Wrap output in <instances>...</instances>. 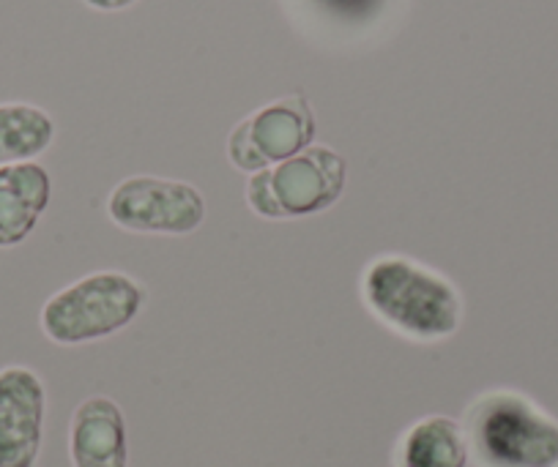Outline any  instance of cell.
Segmentation results:
<instances>
[{
	"label": "cell",
	"mask_w": 558,
	"mask_h": 467,
	"mask_svg": "<svg viewBox=\"0 0 558 467\" xmlns=\"http://www.w3.org/2000/svg\"><path fill=\"white\" fill-rule=\"evenodd\" d=\"M47 385L31 367L0 369V467H36L45 445Z\"/></svg>",
	"instance_id": "7"
},
{
	"label": "cell",
	"mask_w": 558,
	"mask_h": 467,
	"mask_svg": "<svg viewBox=\"0 0 558 467\" xmlns=\"http://www.w3.org/2000/svg\"><path fill=\"white\" fill-rule=\"evenodd\" d=\"M348 184L345 156L329 145H310L274 168L246 181V206L268 222H291L324 213L342 197Z\"/></svg>",
	"instance_id": "4"
},
{
	"label": "cell",
	"mask_w": 558,
	"mask_h": 467,
	"mask_svg": "<svg viewBox=\"0 0 558 467\" xmlns=\"http://www.w3.org/2000/svg\"><path fill=\"white\" fill-rule=\"evenodd\" d=\"M56 139V121L28 101H0V168L36 162Z\"/></svg>",
	"instance_id": "11"
},
{
	"label": "cell",
	"mask_w": 558,
	"mask_h": 467,
	"mask_svg": "<svg viewBox=\"0 0 558 467\" xmlns=\"http://www.w3.org/2000/svg\"><path fill=\"white\" fill-rule=\"evenodd\" d=\"M463 427L480 467H558V421L520 391L476 396Z\"/></svg>",
	"instance_id": "2"
},
{
	"label": "cell",
	"mask_w": 558,
	"mask_h": 467,
	"mask_svg": "<svg viewBox=\"0 0 558 467\" xmlns=\"http://www.w3.org/2000/svg\"><path fill=\"white\" fill-rule=\"evenodd\" d=\"M85 3L96 12H121V9L132 7L134 0H85Z\"/></svg>",
	"instance_id": "12"
},
{
	"label": "cell",
	"mask_w": 558,
	"mask_h": 467,
	"mask_svg": "<svg viewBox=\"0 0 558 467\" xmlns=\"http://www.w3.org/2000/svg\"><path fill=\"white\" fill-rule=\"evenodd\" d=\"M359 290L369 315L411 342H444L463 325V295L452 279L408 255L369 260Z\"/></svg>",
	"instance_id": "1"
},
{
	"label": "cell",
	"mask_w": 558,
	"mask_h": 467,
	"mask_svg": "<svg viewBox=\"0 0 558 467\" xmlns=\"http://www.w3.org/2000/svg\"><path fill=\"white\" fill-rule=\"evenodd\" d=\"M318 121L304 94H288L241 118L228 134V162L241 173H260L315 145Z\"/></svg>",
	"instance_id": "5"
},
{
	"label": "cell",
	"mask_w": 558,
	"mask_h": 467,
	"mask_svg": "<svg viewBox=\"0 0 558 467\" xmlns=\"http://www.w3.org/2000/svg\"><path fill=\"white\" fill-rule=\"evenodd\" d=\"M72 467H129V432L121 405L105 394L80 402L69 423Z\"/></svg>",
	"instance_id": "8"
},
{
	"label": "cell",
	"mask_w": 558,
	"mask_h": 467,
	"mask_svg": "<svg viewBox=\"0 0 558 467\" xmlns=\"http://www.w3.org/2000/svg\"><path fill=\"white\" fill-rule=\"evenodd\" d=\"M395 467H469L471 445L463 421L444 413L422 416L400 434Z\"/></svg>",
	"instance_id": "10"
},
{
	"label": "cell",
	"mask_w": 558,
	"mask_h": 467,
	"mask_svg": "<svg viewBox=\"0 0 558 467\" xmlns=\"http://www.w3.org/2000/svg\"><path fill=\"white\" fill-rule=\"evenodd\" d=\"M107 217L129 233L190 235L206 222V197L179 179L129 175L112 186Z\"/></svg>",
	"instance_id": "6"
},
{
	"label": "cell",
	"mask_w": 558,
	"mask_h": 467,
	"mask_svg": "<svg viewBox=\"0 0 558 467\" xmlns=\"http://www.w3.org/2000/svg\"><path fill=\"white\" fill-rule=\"evenodd\" d=\"M146 287L123 271H94L45 300L39 325L61 347L90 345L129 329L146 306Z\"/></svg>",
	"instance_id": "3"
},
{
	"label": "cell",
	"mask_w": 558,
	"mask_h": 467,
	"mask_svg": "<svg viewBox=\"0 0 558 467\" xmlns=\"http://www.w3.org/2000/svg\"><path fill=\"white\" fill-rule=\"evenodd\" d=\"M52 179L39 162L0 168V249L25 244L50 208Z\"/></svg>",
	"instance_id": "9"
}]
</instances>
